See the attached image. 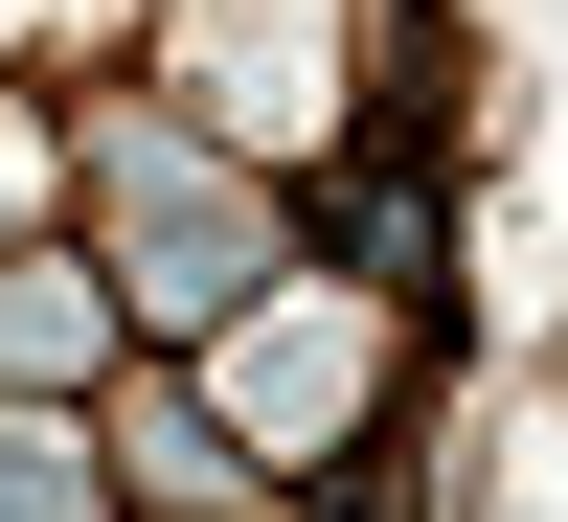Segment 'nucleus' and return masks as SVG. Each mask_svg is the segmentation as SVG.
I'll return each instance as SVG.
<instances>
[{
  "label": "nucleus",
  "mask_w": 568,
  "mask_h": 522,
  "mask_svg": "<svg viewBox=\"0 0 568 522\" xmlns=\"http://www.w3.org/2000/svg\"><path fill=\"white\" fill-rule=\"evenodd\" d=\"M91 182H114V296H136V318H227V296L273 273V205L205 160V136L114 114V136H91Z\"/></svg>",
  "instance_id": "obj_1"
},
{
  "label": "nucleus",
  "mask_w": 568,
  "mask_h": 522,
  "mask_svg": "<svg viewBox=\"0 0 568 522\" xmlns=\"http://www.w3.org/2000/svg\"><path fill=\"white\" fill-rule=\"evenodd\" d=\"M114 478H136V500H182V522H227V500H251V478H227V432H205L182 387H136V409H114Z\"/></svg>",
  "instance_id": "obj_2"
},
{
  "label": "nucleus",
  "mask_w": 568,
  "mask_h": 522,
  "mask_svg": "<svg viewBox=\"0 0 568 522\" xmlns=\"http://www.w3.org/2000/svg\"><path fill=\"white\" fill-rule=\"evenodd\" d=\"M0 364L69 387V364H91V273H0Z\"/></svg>",
  "instance_id": "obj_3"
},
{
  "label": "nucleus",
  "mask_w": 568,
  "mask_h": 522,
  "mask_svg": "<svg viewBox=\"0 0 568 522\" xmlns=\"http://www.w3.org/2000/svg\"><path fill=\"white\" fill-rule=\"evenodd\" d=\"M0 522H91V454L45 432V409H0Z\"/></svg>",
  "instance_id": "obj_4"
}]
</instances>
